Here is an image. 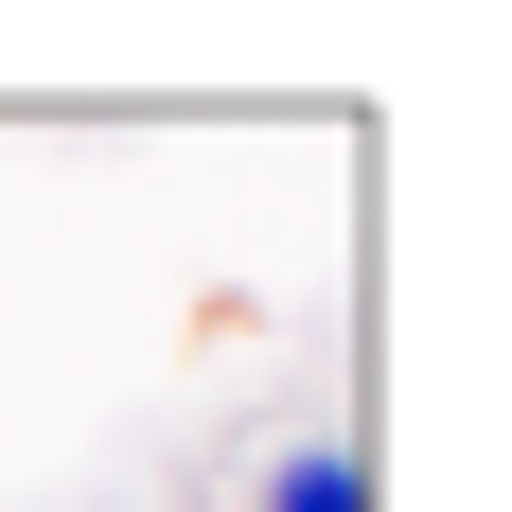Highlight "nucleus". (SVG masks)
<instances>
[{
    "label": "nucleus",
    "instance_id": "f257e3e1",
    "mask_svg": "<svg viewBox=\"0 0 512 512\" xmlns=\"http://www.w3.org/2000/svg\"><path fill=\"white\" fill-rule=\"evenodd\" d=\"M265 512H371V460L354 442H301V460H265Z\"/></svg>",
    "mask_w": 512,
    "mask_h": 512
}]
</instances>
